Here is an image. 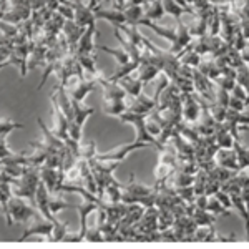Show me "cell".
Here are the masks:
<instances>
[{
	"mask_svg": "<svg viewBox=\"0 0 249 249\" xmlns=\"http://www.w3.org/2000/svg\"><path fill=\"white\" fill-rule=\"evenodd\" d=\"M38 183H40V168L27 166L23 175L12 181V195L27 199V201L34 204L35 191H37Z\"/></svg>",
	"mask_w": 249,
	"mask_h": 249,
	"instance_id": "6da1fadb",
	"label": "cell"
},
{
	"mask_svg": "<svg viewBox=\"0 0 249 249\" xmlns=\"http://www.w3.org/2000/svg\"><path fill=\"white\" fill-rule=\"evenodd\" d=\"M2 213L7 218V224L12 226L14 223H29L38 213V210L32 203H27L23 198L12 196Z\"/></svg>",
	"mask_w": 249,
	"mask_h": 249,
	"instance_id": "7a4b0ae2",
	"label": "cell"
},
{
	"mask_svg": "<svg viewBox=\"0 0 249 249\" xmlns=\"http://www.w3.org/2000/svg\"><path fill=\"white\" fill-rule=\"evenodd\" d=\"M68 43L65 37H63L62 34L57 37V42L53 43L50 48L47 50V55H45V63H43V67H45V70H43V75H42V80H40V85L37 87V90L40 88H43V85L47 83V80L50 75H55V70H57V67L60 65V62H62V58L65 57L68 53Z\"/></svg>",
	"mask_w": 249,
	"mask_h": 249,
	"instance_id": "3957f363",
	"label": "cell"
},
{
	"mask_svg": "<svg viewBox=\"0 0 249 249\" xmlns=\"http://www.w3.org/2000/svg\"><path fill=\"white\" fill-rule=\"evenodd\" d=\"M73 103V118L68 122V136H70L73 142L82 140V130L83 124L87 123V120L95 113V110L91 107H85L83 103L71 102Z\"/></svg>",
	"mask_w": 249,
	"mask_h": 249,
	"instance_id": "277c9868",
	"label": "cell"
},
{
	"mask_svg": "<svg viewBox=\"0 0 249 249\" xmlns=\"http://www.w3.org/2000/svg\"><path fill=\"white\" fill-rule=\"evenodd\" d=\"M58 85H60V83H58ZM63 87H65L67 93L70 95L71 102L83 103V102H85V98H87V95L90 93L91 90H95L96 80L95 78H78V77H73V78L68 80V82Z\"/></svg>",
	"mask_w": 249,
	"mask_h": 249,
	"instance_id": "5b68a950",
	"label": "cell"
},
{
	"mask_svg": "<svg viewBox=\"0 0 249 249\" xmlns=\"http://www.w3.org/2000/svg\"><path fill=\"white\" fill-rule=\"evenodd\" d=\"M52 230H53V221L47 219L45 216L37 213V214L27 223V230L23 231L20 239H27V238H30V236H43V238H48Z\"/></svg>",
	"mask_w": 249,
	"mask_h": 249,
	"instance_id": "8992f818",
	"label": "cell"
},
{
	"mask_svg": "<svg viewBox=\"0 0 249 249\" xmlns=\"http://www.w3.org/2000/svg\"><path fill=\"white\" fill-rule=\"evenodd\" d=\"M201 113V105L196 93H183L181 95V122L193 124Z\"/></svg>",
	"mask_w": 249,
	"mask_h": 249,
	"instance_id": "52a82bcc",
	"label": "cell"
},
{
	"mask_svg": "<svg viewBox=\"0 0 249 249\" xmlns=\"http://www.w3.org/2000/svg\"><path fill=\"white\" fill-rule=\"evenodd\" d=\"M193 87H195V93L201 96L204 102H214V91L216 87L208 77H204L201 71H198L196 68H193Z\"/></svg>",
	"mask_w": 249,
	"mask_h": 249,
	"instance_id": "ba28073f",
	"label": "cell"
},
{
	"mask_svg": "<svg viewBox=\"0 0 249 249\" xmlns=\"http://www.w3.org/2000/svg\"><path fill=\"white\" fill-rule=\"evenodd\" d=\"M96 80V85L102 87V91H103V102H115V100H124L126 98V93L118 83L111 82L110 78H105L100 71L98 75L95 77Z\"/></svg>",
	"mask_w": 249,
	"mask_h": 249,
	"instance_id": "9c48e42d",
	"label": "cell"
},
{
	"mask_svg": "<svg viewBox=\"0 0 249 249\" xmlns=\"http://www.w3.org/2000/svg\"><path fill=\"white\" fill-rule=\"evenodd\" d=\"M124 102H126L128 111H133V113L138 115H148L158 105V102L153 96H146L144 93H140L138 96H126Z\"/></svg>",
	"mask_w": 249,
	"mask_h": 249,
	"instance_id": "30bf717a",
	"label": "cell"
},
{
	"mask_svg": "<svg viewBox=\"0 0 249 249\" xmlns=\"http://www.w3.org/2000/svg\"><path fill=\"white\" fill-rule=\"evenodd\" d=\"M71 5V9H73V14H75V23L80 27H83V29H87V27L90 25H96V18H95V12L90 9L88 5H85L83 2H80V0H68Z\"/></svg>",
	"mask_w": 249,
	"mask_h": 249,
	"instance_id": "8fae6325",
	"label": "cell"
},
{
	"mask_svg": "<svg viewBox=\"0 0 249 249\" xmlns=\"http://www.w3.org/2000/svg\"><path fill=\"white\" fill-rule=\"evenodd\" d=\"M176 38L175 42L171 43V47L168 48L171 55H178L183 48H186L191 43L193 37L190 35V30H188V25L183 22V18H176Z\"/></svg>",
	"mask_w": 249,
	"mask_h": 249,
	"instance_id": "7c38bea8",
	"label": "cell"
},
{
	"mask_svg": "<svg viewBox=\"0 0 249 249\" xmlns=\"http://www.w3.org/2000/svg\"><path fill=\"white\" fill-rule=\"evenodd\" d=\"M95 35H98L96 32V25H90L83 30V34L80 35V40L75 48V55H88V53H95Z\"/></svg>",
	"mask_w": 249,
	"mask_h": 249,
	"instance_id": "4fadbf2b",
	"label": "cell"
},
{
	"mask_svg": "<svg viewBox=\"0 0 249 249\" xmlns=\"http://www.w3.org/2000/svg\"><path fill=\"white\" fill-rule=\"evenodd\" d=\"M30 5H9L2 20L7 23H12V25H18V23L25 22L27 18H30Z\"/></svg>",
	"mask_w": 249,
	"mask_h": 249,
	"instance_id": "5bb4252c",
	"label": "cell"
},
{
	"mask_svg": "<svg viewBox=\"0 0 249 249\" xmlns=\"http://www.w3.org/2000/svg\"><path fill=\"white\" fill-rule=\"evenodd\" d=\"M50 98L55 100V103H57L60 110L63 111V115L68 118V122H70V120L73 118V103H71V98H70V95L67 93L65 87L57 85V88H55V93H52Z\"/></svg>",
	"mask_w": 249,
	"mask_h": 249,
	"instance_id": "9a60e30c",
	"label": "cell"
},
{
	"mask_svg": "<svg viewBox=\"0 0 249 249\" xmlns=\"http://www.w3.org/2000/svg\"><path fill=\"white\" fill-rule=\"evenodd\" d=\"M83 27H80L75 23V20H65L63 23V29H62V35L65 37L67 43H68V50L73 52L75 53V48H77V43L80 40V35L83 34Z\"/></svg>",
	"mask_w": 249,
	"mask_h": 249,
	"instance_id": "2e32d148",
	"label": "cell"
},
{
	"mask_svg": "<svg viewBox=\"0 0 249 249\" xmlns=\"http://www.w3.org/2000/svg\"><path fill=\"white\" fill-rule=\"evenodd\" d=\"M214 161L218 166L221 168H226V170H231V171H239L238 168V161H236V155H234V150H226V148H219L214 155Z\"/></svg>",
	"mask_w": 249,
	"mask_h": 249,
	"instance_id": "e0dca14e",
	"label": "cell"
},
{
	"mask_svg": "<svg viewBox=\"0 0 249 249\" xmlns=\"http://www.w3.org/2000/svg\"><path fill=\"white\" fill-rule=\"evenodd\" d=\"M214 143L218 144V148H226V150H231L234 146L236 140L234 136L231 135V131L228 130V126L224 123H216L214 128Z\"/></svg>",
	"mask_w": 249,
	"mask_h": 249,
	"instance_id": "ac0fdd59",
	"label": "cell"
},
{
	"mask_svg": "<svg viewBox=\"0 0 249 249\" xmlns=\"http://www.w3.org/2000/svg\"><path fill=\"white\" fill-rule=\"evenodd\" d=\"M138 25H143V27H148V29H151L155 32L158 37H161L164 40H168V42H175L176 38V27H164V25H158L156 22H151V20L148 18H142L138 22Z\"/></svg>",
	"mask_w": 249,
	"mask_h": 249,
	"instance_id": "d6986e66",
	"label": "cell"
},
{
	"mask_svg": "<svg viewBox=\"0 0 249 249\" xmlns=\"http://www.w3.org/2000/svg\"><path fill=\"white\" fill-rule=\"evenodd\" d=\"M116 83L123 88L128 96H138L140 93H143V83L138 78H133V75H126V77L120 78Z\"/></svg>",
	"mask_w": 249,
	"mask_h": 249,
	"instance_id": "ffe728a7",
	"label": "cell"
},
{
	"mask_svg": "<svg viewBox=\"0 0 249 249\" xmlns=\"http://www.w3.org/2000/svg\"><path fill=\"white\" fill-rule=\"evenodd\" d=\"M138 75H136V78L140 80V82L144 85H148L150 82H153L160 77V73H161V70H160L158 67L151 65V63H142V65L138 67Z\"/></svg>",
	"mask_w": 249,
	"mask_h": 249,
	"instance_id": "44dd1931",
	"label": "cell"
},
{
	"mask_svg": "<svg viewBox=\"0 0 249 249\" xmlns=\"http://www.w3.org/2000/svg\"><path fill=\"white\" fill-rule=\"evenodd\" d=\"M95 12V18H102V20H108V22L111 23V25H122L124 23V15L122 10H105V9H100V7H96L93 10Z\"/></svg>",
	"mask_w": 249,
	"mask_h": 249,
	"instance_id": "7402d4cb",
	"label": "cell"
},
{
	"mask_svg": "<svg viewBox=\"0 0 249 249\" xmlns=\"http://www.w3.org/2000/svg\"><path fill=\"white\" fill-rule=\"evenodd\" d=\"M143 17L151 20V22H158V20L163 18L164 15V9H163V2L161 0H155V2L150 3H143Z\"/></svg>",
	"mask_w": 249,
	"mask_h": 249,
	"instance_id": "603a6c76",
	"label": "cell"
},
{
	"mask_svg": "<svg viewBox=\"0 0 249 249\" xmlns=\"http://www.w3.org/2000/svg\"><path fill=\"white\" fill-rule=\"evenodd\" d=\"M124 15V25H136L138 22L143 18V5H131V7H124L122 10Z\"/></svg>",
	"mask_w": 249,
	"mask_h": 249,
	"instance_id": "cb8c5ba5",
	"label": "cell"
},
{
	"mask_svg": "<svg viewBox=\"0 0 249 249\" xmlns=\"http://www.w3.org/2000/svg\"><path fill=\"white\" fill-rule=\"evenodd\" d=\"M191 218L198 226H213L216 221L214 214H211V213L206 210H201V208H195L191 213Z\"/></svg>",
	"mask_w": 249,
	"mask_h": 249,
	"instance_id": "d4e9b609",
	"label": "cell"
},
{
	"mask_svg": "<svg viewBox=\"0 0 249 249\" xmlns=\"http://www.w3.org/2000/svg\"><path fill=\"white\" fill-rule=\"evenodd\" d=\"M128 110L124 100H115V102H103V113L110 116H122Z\"/></svg>",
	"mask_w": 249,
	"mask_h": 249,
	"instance_id": "484cf974",
	"label": "cell"
},
{
	"mask_svg": "<svg viewBox=\"0 0 249 249\" xmlns=\"http://www.w3.org/2000/svg\"><path fill=\"white\" fill-rule=\"evenodd\" d=\"M80 65H82L83 71H87V73L91 75V78H95L96 75L100 73V70L96 68V58L93 53H88V55H77Z\"/></svg>",
	"mask_w": 249,
	"mask_h": 249,
	"instance_id": "4316f807",
	"label": "cell"
},
{
	"mask_svg": "<svg viewBox=\"0 0 249 249\" xmlns=\"http://www.w3.org/2000/svg\"><path fill=\"white\" fill-rule=\"evenodd\" d=\"M95 50L107 52V53H110L111 57H113V58L116 60V63H118V67H120V65H124V63L130 62V55H128L122 47H120V48H110V47L96 45V47H95Z\"/></svg>",
	"mask_w": 249,
	"mask_h": 249,
	"instance_id": "83f0119b",
	"label": "cell"
},
{
	"mask_svg": "<svg viewBox=\"0 0 249 249\" xmlns=\"http://www.w3.org/2000/svg\"><path fill=\"white\" fill-rule=\"evenodd\" d=\"M232 150H234L236 161H238L239 171L241 170H248V164H249V151H248V148L243 146V144L239 143V140H236V143H234V146H232Z\"/></svg>",
	"mask_w": 249,
	"mask_h": 249,
	"instance_id": "f1b7e54d",
	"label": "cell"
},
{
	"mask_svg": "<svg viewBox=\"0 0 249 249\" xmlns=\"http://www.w3.org/2000/svg\"><path fill=\"white\" fill-rule=\"evenodd\" d=\"M230 198H231L232 208L238 211V214L241 216V219H243L244 223H248V203L244 201L243 198H241L239 193H231Z\"/></svg>",
	"mask_w": 249,
	"mask_h": 249,
	"instance_id": "f546056e",
	"label": "cell"
},
{
	"mask_svg": "<svg viewBox=\"0 0 249 249\" xmlns=\"http://www.w3.org/2000/svg\"><path fill=\"white\" fill-rule=\"evenodd\" d=\"M156 211H158V231L170 228L175 221V216H173L170 208H156Z\"/></svg>",
	"mask_w": 249,
	"mask_h": 249,
	"instance_id": "4dcf8cb0",
	"label": "cell"
},
{
	"mask_svg": "<svg viewBox=\"0 0 249 249\" xmlns=\"http://www.w3.org/2000/svg\"><path fill=\"white\" fill-rule=\"evenodd\" d=\"M68 232V224L63 223V221H58L57 218L53 219V230H52L50 236H48V241H63Z\"/></svg>",
	"mask_w": 249,
	"mask_h": 249,
	"instance_id": "1f68e13d",
	"label": "cell"
},
{
	"mask_svg": "<svg viewBox=\"0 0 249 249\" xmlns=\"http://www.w3.org/2000/svg\"><path fill=\"white\" fill-rule=\"evenodd\" d=\"M214 228L213 226H198L193 232L191 241H214Z\"/></svg>",
	"mask_w": 249,
	"mask_h": 249,
	"instance_id": "d6a6232c",
	"label": "cell"
},
{
	"mask_svg": "<svg viewBox=\"0 0 249 249\" xmlns=\"http://www.w3.org/2000/svg\"><path fill=\"white\" fill-rule=\"evenodd\" d=\"M163 2V9H164V14L171 15V17L176 18H183V15H186V10L183 7H179L175 0H161Z\"/></svg>",
	"mask_w": 249,
	"mask_h": 249,
	"instance_id": "836d02e7",
	"label": "cell"
},
{
	"mask_svg": "<svg viewBox=\"0 0 249 249\" xmlns=\"http://www.w3.org/2000/svg\"><path fill=\"white\" fill-rule=\"evenodd\" d=\"M204 210L210 211L211 214H214L216 218H218V216L230 214V210H226V208H224L223 204L214 198V196H210V198H208V203H206V208H204Z\"/></svg>",
	"mask_w": 249,
	"mask_h": 249,
	"instance_id": "e575fe53",
	"label": "cell"
},
{
	"mask_svg": "<svg viewBox=\"0 0 249 249\" xmlns=\"http://www.w3.org/2000/svg\"><path fill=\"white\" fill-rule=\"evenodd\" d=\"M206 105H208V110H210V113L213 116V120H214L216 123H223L224 118H226L228 108L221 107L219 103H216V102H206Z\"/></svg>",
	"mask_w": 249,
	"mask_h": 249,
	"instance_id": "d590c367",
	"label": "cell"
},
{
	"mask_svg": "<svg viewBox=\"0 0 249 249\" xmlns=\"http://www.w3.org/2000/svg\"><path fill=\"white\" fill-rule=\"evenodd\" d=\"M23 128L22 123H17L14 120H0V138H7L12 131Z\"/></svg>",
	"mask_w": 249,
	"mask_h": 249,
	"instance_id": "8d00e7d4",
	"label": "cell"
},
{
	"mask_svg": "<svg viewBox=\"0 0 249 249\" xmlns=\"http://www.w3.org/2000/svg\"><path fill=\"white\" fill-rule=\"evenodd\" d=\"M176 170L181 171V173H186V175L195 176L196 173H198L199 166H198V163H196V160H179Z\"/></svg>",
	"mask_w": 249,
	"mask_h": 249,
	"instance_id": "74e56055",
	"label": "cell"
},
{
	"mask_svg": "<svg viewBox=\"0 0 249 249\" xmlns=\"http://www.w3.org/2000/svg\"><path fill=\"white\" fill-rule=\"evenodd\" d=\"M176 195H178V198L181 199V201H186V203H193L196 198V191L195 188H193V184L190 186H181V188H175Z\"/></svg>",
	"mask_w": 249,
	"mask_h": 249,
	"instance_id": "f35d334b",
	"label": "cell"
},
{
	"mask_svg": "<svg viewBox=\"0 0 249 249\" xmlns=\"http://www.w3.org/2000/svg\"><path fill=\"white\" fill-rule=\"evenodd\" d=\"M95 155H96V143L95 142H90V143H87V144H80L78 158L90 160V158H93Z\"/></svg>",
	"mask_w": 249,
	"mask_h": 249,
	"instance_id": "ab89813d",
	"label": "cell"
},
{
	"mask_svg": "<svg viewBox=\"0 0 249 249\" xmlns=\"http://www.w3.org/2000/svg\"><path fill=\"white\" fill-rule=\"evenodd\" d=\"M48 208H50L52 214H55V213H60L62 210H67V208H75V206H73V204H68L67 201H63L62 198H53V195H52Z\"/></svg>",
	"mask_w": 249,
	"mask_h": 249,
	"instance_id": "60d3db41",
	"label": "cell"
},
{
	"mask_svg": "<svg viewBox=\"0 0 249 249\" xmlns=\"http://www.w3.org/2000/svg\"><path fill=\"white\" fill-rule=\"evenodd\" d=\"M211 82L214 83L216 87L223 88V90H226V91H231L232 87L236 85L234 78H228V77H224V75H219V77H216L214 80H211Z\"/></svg>",
	"mask_w": 249,
	"mask_h": 249,
	"instance_id": "b9f144b4",
	"label": "cell"
},
{
	"mask_svg": "<svg viewBox=\"0 0 249 249\" xmlns=\"http://www.w3.org/2000/svg\"><path fill=\"white\" fill-rule=\"evenodd\" d=\"M228 108L232 110V111H239V113H243V111H246V108H248V102H243V100H239V98H236V96L230 95Z\"/></svg>",
	"mask_w": 249,
	"mask_h": 249,
	"instance_id": "7bdbcfd3",
	"label": "cell"
},
{
	"mask_svg": "<svg viewBox=\"0 0 249 249\" xmlns=\"http://www.w3.org/2000/svg\"><path fill=\"white\" fill-rule=\"evenodd\" d=\"M221 190V183L219 181H216L214 178H211L210 175H208V179H206V184H204V191H203V195H206V196H213L216 191Z\"/></svg>",
	"mask_w": 249,
	"mask_h": 249,
	"instance_id": "ee69618b",
	"label": "cell"
},
{
	"mask_svg": "<svg viewBox=\"0 0 249 249\" xmlns=\"http://www.w3.org/2000/svg\"><path fill=\"white\" fill-rule=\"evenodd\" d=\"M85 239H88V241H103V234H102V230H100L98 224L87 228Z\"/></svg>",
	"mask_w": 249,
	"mask_h": 249,
	"instance_id": "f6af8a7d",
	"label": "cell"
},
{
	"mask_svg": "<svg viewBox=\"0 0 249 249\" xmlns=\"http://www.w3.org/2000/svg\"><path fill=\"white\" fill-rule=\"evenodd\" d=\"M213 196H214V198L218 199V201H219L221 204H223V206L226 208V210H231V208H232V204H231V198H230V195H228L226 191L218 190V191H216Z\"/></svg>",
	"mask_w": 249,
	"mask_h": 249,
	"instance_id": "bcb514c9",
	"label": "cell"
},
{
	"mask_svg": "<svg viewBox=\"0 0 249 249\" xmlns=\"http://www.w3.org/2000/svg\"><path fill=\"white\" fill-rule=\"evenodd\" d=\"M230 95L236 96V98H239V100H243V102H248V90H246V88H243L241 85H238V83L232 87V90L230 91Z\"/></svg>",
	"mask_w": 249,
	"mask_h": 249,
	"instance_id": "7dc6e473",
	"label": "cell"
},
{
	"mask_svg": "<svg viewBox=\"0 0 249 249\" xmlns=\"http://www.w3.org/2000/svg\"><path fill=\"white\" fill-rule=\"evenodd\" d=\"M12 55V45H0V65L7 63Z\"/></svg>",
	"mask_w": 249,
	"mask_h": 249,
	"instance_id": "c3c4849f",
	"label": "cell"
},
{
	"mask_svg": "<svg viewBox=\"0 0 249 249\" xmlns=\"http://www.w3.org/2000/svg\"><path fill=\"white\" fill-rule=\"evenodd\" d=\"M12 155H15V153L7 146V138H0V160L9 158Z\"/></svg>",
	"mask_w": 249,
	"mask_h": 249,
	"instance_id": "681fc988",
	"label": "cell"
},
{
	"mask_svg": "<svg viewBox=\"0 0 249 249\" xmlns=\"http://www.w3.org/2000/svg\"><path fill=\"white\" fill-rule=\"evenodd\" d=\"M124 3H126V0H113L115 10H123L124 9Z\"/></svg>",
	"mask_w": 249,
	"mask_h": 249,
	"instance_id": "f907efd6",
	"label": "cell"
},
{
	"mask_svg": "<svg viewBox=\"0 0 249 249\" xmlns=\"http://www.w3.org/2000/svg\"><path fill=\"white\" fill-rule=\"evenodd\" d=\"M144 0H126L124 7H131V5H143Z\"/></svg>",
	"mask_w": 249,
	"mask_h": 249,
	"instance_id": "816d5d0a",
	"label": "cell"
},
{
	"mask_svg": "<svg viewBox=\"0 0 249 249\" xmlns=\"http://www.w3.org/2000/svg\"><path fill=\"white\" fill-rule=\"evenodd\" d=\"M150 2H155V0H144V3H150Z\"/></svg>",
	"mask_w": 249,
	"mask_h": 249,
	"instance_id": "f5cc1de1",
	"label": "cell"
}]
</instances>
